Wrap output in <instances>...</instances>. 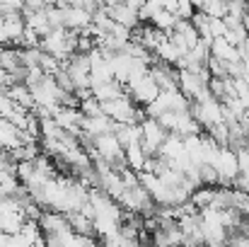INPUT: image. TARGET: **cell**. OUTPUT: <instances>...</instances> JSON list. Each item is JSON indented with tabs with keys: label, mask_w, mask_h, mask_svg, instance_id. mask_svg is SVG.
<instances>
[{
	"label": "cell",
	"mask_w": 249,
	"mask_h": 247,
	"mask_svg": "<svg viewBox=\"0 0 249 247\" xmlns=\"http://www.w3.org/2000/svg\"><path fill=\"white\" fill-rule=\"evenodd\" d=\"M92 95H94L99 102H107V99H114V97L126 95V90H124V85H121V82H116L114 78H111V80H104V82L92 85Z\"/></svg>",
	"instance_id": "5bb4252c"
},
{
	"label": "cell",
	"mask_w": 249,
	"mask_h": 247,
	"mask_svg": "<svg viewBox=\"0 0 249 247\" xmlns=\"http://www.w3.org/2000/svg\"><path fill=\"white\" fill-rule=\"evenodd\" d=\"M83 133L87 138H94V136H102V133H109L116 129V121L109 116V114H94V116H83V124H80Z\"/></svg>",
	"instance_id": "52a82bcc"
},
{
	"label": "cell",
	"mask_w": 249,
	"mask_h": 247,
	"mask_svg": "<svg viewBox=\"0 0 249 247\" xmlns=\"http://www.w3.org/2000/svg\"><path fill=\"white\" fill-rule=\"evenodd\" d=\"M150 24H155V27L162 29V32H172L174 24H177V15L169 12V10H165V7H160V10L155 12V17L150 19Z\"/></svg>",
	"instance_id": "ac0fdd59"
},
{
	"label": "cell",
	"mask_w": 249,
	"mask_h": 247,
	"mask_svg": "<svg viewBox=\"0 0 249 247\" xmlns=\"http://www.w3.org/2000/svg\"><path fill=\"white\" fill-rule=\"evenodd\" d=\"M102 112L109 114L116 124H141L145 119V109L141 104H136L128 95L102 102Z\"/></svg>",
	"instance_id": "6da1fadb"
},
{
	"label": "cell",
	"mask_w": 249,
	"mask_h": 247,
	"mask_svg": "<svg viewBox=\"0 0 249 247\" xmlns=\"http://www.w3.org/2000/svg\"><path fill=\"white\" fill-rule=\"evenodd\" d=\"M39 226L44 230V235H51V233H61L68 226V216L63 211H56V209H44L41 216H39Z\"/></svg>",
	"instance_id": "ba28073f"
},
{
	"label": "cell",
	"mask_w": 249,
	"mask_h": 247,
	"mask_svg": "<svg viewBox=\"0 0 249 247\" xmlns=\"http://www.w3.org/2000/svg\"><path fill=\"white\" fill-rule=\"evenodd\" d=\"M2 27H5V37H7V44H15L19 46L22 44V34H24V17L22 12H12V15H2Z\"/></svg>",
	"instance_id": "30bf717a"
},
{
	"label": "cell",
	"mask_w": 249,
	"mask_h": 247,
	"mask_svg": "<svg viewBox=\"0 0 249 247\" xmlns=\"http://www.w3.org/2000/svg\"><path fill=\"white\" fill-rule=\"evenodd\" d=\"M22 17H24V24L29 29H34L39 37H44V34L51 32V22H49L46 7L44 10H22Z\"/></svg>",
	"instance_id": "7c38bea8"
},
{
	"label": "cell",
	"mask_w": 249,
	"mask_h": 247,
	"mask_svg": "<svg viewBox=\"0 0 249 247\" xmlns=\"http://www.w3.org/2000/svg\"><path fill=\"white\" fill-rule=\"evenodd\" d=\"M126 95H128L136 104L145 107V104H150V102L160 95V87H158V82L153 80V78H150V73H148V76H143L136 85L126 87Z\"/></svg>",
	"instance_id": "277c9868"
},
{
	"label": "cell",
	"mask_w": 249,
	"mask_h": 247,
	"mask_svg": "<svg viewBox=\"0 0 249 247\" xmlns=\"http://www.w3.org/2000/svg\"><path fill=\"white\" fill-rule=\"evenodd\" d=\"M124 160H126V165H128L131 170H136V172H141V170L145 167L148 155H145V151H143L141 141H136V143H128V146L124 148Z\"/></svg>",
	"instance_id": "9a60e30c"
},
{
	"label": "cell",
	"mask_w": 249,
	"mask_h": 247,
	"mask_svg": "<svg viewBox=\"0 0 249 247\" xmlns=\"http://www.w3.org/2000/svg\"><path fill=\"white\" fill-rule=\"evenodd\" d=\"M148 73H150L153 80L158 82L160 90H179L177 66H169V63H162V61H155V63H150Z\"/></svg>",
	"instance_id": "5b68a950"
},
{
	"label": "cell",
	"mask_w": 249,
	"mask_h": 247,
	"mask_svg": "<svg viewBox=\"0 0 249 247\" xmlns=\"http://www.w3.org/2000/svg\"><path fill=\"white\" fill-rule=\"evenodd\" d=\"M19 51L17 49H7V46H0V68L7 71L10 76L19 68Z\"/></svg>",
	"instance_id": "e0dca14e"
},
{
	"label": "cell",
	"mask_w": 249,
	"mask_h": 247,
	"mask_svg": "<svg viewBox=\"0 0 249 247\" xmlns=\"http://www.w3.org/2000/svg\"><path fill=\"white\" fill-rule=\"evenodd\" d=\"M0 17H2V10H0Z\"/></svg>",
	"instance_id": "484cf974"
},
{
	"label": "cell",
	"mask_w": 249,
	"mask_h": 247,
	"mask_svg": "<svg viewBox=\"0 0 249 247\" xmlns=\"http://www.w3.org/2000/svg\"><path fill=\"white\" fill-rule=\"evenodd\" d=\"M225 7H228V0H208L203 5V12L208 17H225Z\"/></svg>",
	"instance_id": "7402d4cb"
},
{
	"label": "cell",
	"mask_w": 249,
	"mask_h": 247,
	"mask_svg": "<svg viewBox=\"0 0 249 247\" xmlns=\"http://www.w3.org/2000/svg\"><path fill=\"white\" fill-rule=\"evenodd\" d=\"M211 56H215V58H220V61H225V63H230V61H242L237 46L230 44L225 37H215V39L211 41Z\"/></svg>",
	"instance_id": "4fadbf2b"
},
{
	"label": "cell",
	"mask_w": 249,
	"mask_h": 247,
	"mask_svg": "<svg viewBox=\"0 0 249 247\" xmlns=\"http://www.w3.org/2000/svg\"><path fill=\"white\" fill-rule=\"evenodd\" d=\"M27 0H0V10L2 15H12V12H22Z\"/></svg>",
	"instance_id": "cb8c5ba5"
},
{
	"label": "cell",
	"mask_w": 249,
	"mask_h": 247,
	"mask_svg": "<svg viewBox=\"0 0 249 247\" xmlns=\"http://www.w3.org/2000/svg\"><path fill=\"white\" fill-rule=\"evenodd\" d=\"M68 226L75 230V233H83V235H94V226H92V218L85 216L83 211H68Z\"/></svg>",
	"instance_id": "2e32d148"
},
{
	"label": "cell",
	"mask_w": 249,
	"mask_h": 247,
	"mask_svg": "<svg viewBox=\"0 0 249 247\" xmlns=\"http://www.w3.org/2000/svg\"><path fill=\"white\" fill-rule=\"evenodd\" d=\"M206 68H208V73H211L213 78H228L225 61H220V58H215V56H208V61H206Z\"/></svg>",
	"instance_id": "44dd1931"
},
{
	"label": "cell",
	"mask_w": 249,
	"mask_h": 247,
	"mask_svg": "<svg viewBox=\"0 0 249 247\" xmlns=\"http://www.w3.org/2000/svg\"><path fill=\"white\" fill-rule=\"evenodd\" d=\"M196 12L194 2L191 0H177V7H174V15L177 17H184V19H191V15Z\"/></svg>",
	"instance_id": "603a6c76"
},
{
	"label": "cell",
	"mask_w": 249,
	"mask_h": 247,
	"mask_svg": "<svg viewBox=\"0 0 249 247\" xmlns=\"http://www.w3.org/2000/svg\"><path fill=\"white\" fill-rule=\"evenodd\" d=\"M7 44V37H5V27H2V17H0V46Z\"/></svg>",
	"instance_id": "d4e9b609"
},
{
	"label": "cell",
	"mask_w": 249,
	"mask_h": 247,
	"mask_svg": "<svg viewBox=\"0 0 249 247\" xmlns=\"http://www.w3.org/2000/svg\"><path fill=\"white\" fill-rule=\"evenodd\" d=\"M5 92H7V97L12 99V104H19V107H24V109H34L32 90H29L27 82H22V80L10 82V85L5 87Z\"/></svg>",
	"instance_id": "8fae6325"
},
{
	"label": "cell",
	"mask_w": 249,
	"mask_h": 247,
	"mask_svg": "<svg viewBox=\"0 0 249 247\" xmlns=\"http://www.w3.org/2000/svg\"><path fill=\"white\" fill-rule=\"evenodd\" d=\"M107 7V5H104ZM107 12H109V17L114 19V22H119V24H124V27H128V29H133L136 24H141V19H138V10H133V7H128L126 2H114V5H109L107 7Z\"/></svg>",
	"instance_id": "9c48e42d"
},
{
	"label": "cell",
	"mask_w": 249,
	"mask_h": 247,
	"mask_svg": "<svg viewBox=\"0 0 249 247\" xmlns=\"http://www.w3.org/2000/svg\"><path fill=\"white\" fill-rule=\"evenodd\" d=\"M165 136H167V131L160 126V121L155 116H148L145 114V119L141 121V146H143V151H145L148 158L150 155H158L160 143L165 141Z\"/></svg>",
	"instance_id": "3957f363"
},
{
	"label": "cell",
	"mask_w": 249,
	"mask_h": 247,
	"mask_svg": "<svg viewBox=\"0 0 249 247\" xmlns=\"http://www.w3.org/2000/svg\"><path fill=\"white\" fill-rule=\"evenodd\" d=\"M39 68H41L46 76H56V73L63 68V63H61L56 56H51V54L41 51V56H39Z\"/></svg>",
	"instance_id": "d6986e66"
},
{
	"label": "cell",
	"mask_w": 249,
	"mask_h": 247,
	"mask_svg": "<svg viewBox=\"0 0 249 247\" xmlns=\"http://www.w3.org/2000/svg\"><path fill=\"white\" fill-rule=\"evenodd\" d=\"M53 119H56V124H58L61 129H66V131L80 136V131H83V129H80V124H83V112H80V107L58 104V109L53 112Z\"/></svg>",
	"instance_id": "8992f818"
},
{
	"label": "cell",
	"mask_w": 249,
	"mask_h": 247,
	"mask_svg": "<svg viewBox=\"0 0 249 247\" xmlns=\"http://www.w3.org/2000/svg\"><path fill=\"white\" fill-rule=\"evenodd\" d=\"M80 112H83V116H94V114H102V102L94 97V95H89V97H85L80 99Z\"/></svg>",
	"instance_id": "ffe728a7"
},
{
	"label": "cell",
	"mask_w": 249,
	"mask_h": 247,
	"mask_svg": "<svg viewBox=\"0 0 249 247\" xmlns=\"http://www.w3.org/2000/svg\"><path fill=\"white\" fill-rule=\"evenodd\" d=\"M213 167L218 170V184L220 187H232L235 177L240 174V163H237V151L230 146H220L218 158Z\"/></svg>",
	"instance_id": "7a4b0ae2"
}]
</instances>
